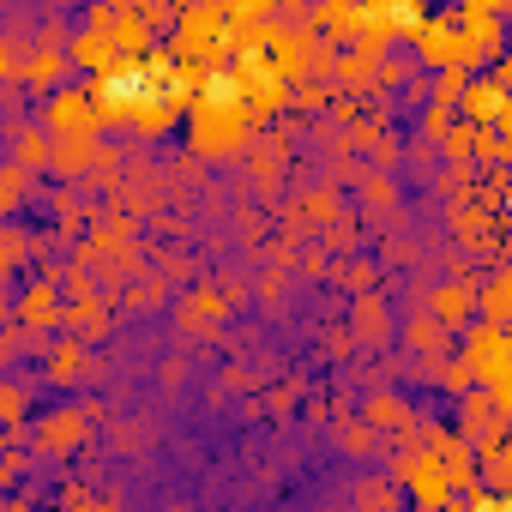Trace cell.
<instances>
[{
	"instance_id": "1",
	"label": "cell",
	"mask_w": 512,
	"mask_h": 512,
	"mask_svg": "<svg viewBox=\"0 0 512 512\" xmlns=\"http://www.w3.org/2000/svg\"><path fill=\"white\" fill-rule=\"evenodd\" d=\"M247 97L235 91V79L229 73H217V79H205L199 91H193V103H187V151L193 157H235L241 145H247Z\"/></svg>"
},
{
	"instance_id": "2",
	"label": "cell",
	"mask_w": 512,
	"mask_h": 512,
	"mask_svg": "<svg viewBox=\"0 0 512 512\" xmlns=\"http://www.w3.org/2000/svg\"><path fill=\"white\" fill-rule=\"evenodd\" d=\"M229 37H235L229 0H193V7L181 13V25H175V55L199 67V61H205V55H217Z\"/></svg>"
},
{
	"instance_id": "3",
	"label": "cell",
	"mask_w": 512,
	"mask_h": 512,
	"mask_svg": "<svg viewBox=\"0 0 512 512\" xmlns=\"http://www.w3.org/2000/svg\"><path fill=\"white\" fill-rule=\"evenodd\" d=\"M43 127H49V139H73V133H91V139H97V127H103L97 91H91V85H61V91H49Z\"/></svg>"
},
{
	"instance_id": "4",
	"label": "cell",
	"mask_w": 512,
	"mask_h": 512,
	"mask_svg": "<svg viewBox=\"0 0 512 512\" xmlns=\"http://www.w3.org/2000/svg\"><path fill=\"white\" fill-rule=\"evenodd\" d=\"M464 368H470L482 386H494V380L512 368V326H500V320L470 326V332H464Z\"/></svg>"
},
{
	"instance_id": "5",
	"label": "cell",
	"mask_w": 512,
	"mask_h": 512,
	"mask_svg": "<svg viewBox=\"0 0 512 512\" xmlns=\"http://www.w3.org/2000/svg\"><path fill=\"white\" fill-rule=\"evenodd\" d=\"M398 482H410V494L422 500V506H440L446 494H452V470L440 464V458H398V470H392Z\"/></svg>"
},
{
	"instance_id": "6",
	"label": "cell",
	"mask_w": 512,
	"mask_h": 512,
	"mask_svg": "<svg viewBox=\"0 0 512 512\" xmlns=\"http://www.w3.org/2000/svg\"><path fill=\"white\" fill-rule=\"evenodd\" d=\"M85 434H91V410H79V404H67V410H55V416H43V422H37V446H43V452H55V458H61V452H73Z\"/></svg>"
},
{
	"instance_id": "7",
	"label": "cell",
	"mask_w": 512,
	"mask_h": 512,
	"mask_svg": "<svg viewBox=\"0 0 512 512\" xmlns=\"http://www.w3.org/2000/svg\"><path fill=\"white\" fill-rule=\"evenodd\" d=\"M458 19H464V37H470V61H494V55L506 49V25H500V13L464 7Z\"/></svg>"
},
{
	"instance_id": "8",
	"label": "cell",
	"mask_w": 512,
	"mask_h": 512,
	"mask_svg": "<svg viewBox=\"0 0 512 512\" xmlns=\"http://www.w3.org/2000/svg\"><path fill=\"white\" fill-rule=\"evenodd\" d=\"M470 314H482V290H470V284H440L434 290V320L440 326H464Z\"/></svg>"
},
{
	"instance_id": "9",
	"label": "cell",
	"mask_w": 512,
	"mask_h": 512,
	"mask_svg": "<svg viewBox=\"0 0 512 512\" xmlns=\"http://www.w3.org/2000/svg\"><path fill=\"white\" fill-rule=\"evenodd\" d=\"M19 320H25V326H37V332H43V326H61V320H67V308H61L55 284H31V290L19 296Z\"/></svg>"
},
{
	"instance_id": "10",
	"label": "cell",
	"mask_w": 512,
	"mask_h": 512,
	"mask_svg": "<svg viewBox=\"0 0 512 512\" xmlns=\"http://www.w3.org/2000/svg\"><path fill=\"white\" fill-rule=\"evenodd\" d=\"M85 362H91V350H85V338H73V344H61V350L49 356V380H55V386H79V380H85Z\"/></svg>"
},
{
	"instance_id": "11",
	"label": "cell",
	"mask_w": 512,
	"mask_h": 512,
	"mask_svg": "<svg viewBox=\"0 0 512 512\" xmlns=\"http://www.w3.org/2000/svg\"><path fill=\"white\" fill-rule=\"evenodd\" d=\"M494 428H500V404H494V392L464 398V440H488Z\"/></svg>"
},
{
	"instance_id": "12",
	"label": "cell",
	"mask_w": 512,
	"mask_h": 512,
	"mask_svg": "<svg viewBox=\"0 0 512 512\" xmlns=\"http://www.w3.org/2000/svg\"><path fill=\"white\" fill-rule=\"evenodd\" d=\"M217 320H223V308H217L205 290H199V296H187V302L175 308V326H181V332H217Z\"/></svg>"
},
{
	"instance_id": "13",
	"label": "cell",
	"mask_w": 512,
	"mask_h": 512,
	"mask_svg": "<svg viewBox=\"0 0 512 512\" xmlns=\"http://www.w3.org/2000/svg\"><path fill=\"white\" fill-rule=\"evenodd\" d=\"M482 320L512 326V266H506V272H494V278L482 284Z\"/></svg>"
},
{
	"instance_id": "14",
	"label": "cell",
	"mask_w": 512,
	"mask_h": 512,
	"mask_svg": "<svg viewBox=\"0 0 512 512\" xmlns=\"http://www.w3.org/2000/svg\"><path fill=\"white\" fill-rule=\"evenodd\" d=\"M464 115H470V121H500V115H506L500 85H464Z\"/></svg>"
},
{
	"instance_id": "15",
	"label": "cell",
	"mask_w": 512,
	"mask_h": 512,
	"mask_svg": "<svg viewBox=\"0 0 512 512\" xmlns=\"http://www.w3.org/2000/svg\"><path fill=\"white\" fill-rule=\"evenodd\" d=\"M67 61H73V55H37V61L25 67V79H31L37 91H61V73H67Z\"/></svg>"
},
{
	"instance_id": "16",
	"label": "cell",
	"mask_w": 512,
	"mask_h": 512,
	"mask_svg": "<svg viewBox=\"0 0 512 512\" xmlns=\"http://www.w3.org/2000/svg\"><path fill=\"white\" fill-rule=\"evenodd\" d=\"M67 320L79 326V338H103V332H109V302H79Z\"/></svg>"
},
{
	"instance_id": "17",
	"label": "cell",
	"mask_w": 512,
	"mask_h": 512,
	"mask_svg": "<svg viewBox=\"0 0 512 512\" xmlns=\"http://www.w3.org/2000/svg\"><path fill=\"white\" fill-rule=\"evenodd\" d=\"M356 332H362V338H386V332H392V326H386V302L368 296V302L356 308Z\"/></svg>"
},
{
	"instance_id": "18",
	"label": "cell",
	"mask_w": 512,
	"mask_h": 512,
	"mask_svg": "<svg viewBox=\"0 0 512 512\" xmlns=\"http://www.w3.org/2000/svg\"><path fill=\"white\" fill-rule=\"evenodd\" d=\"M368 422H374V428H398V422H404V404L380 392V398H368Z\"/></svg>"
},
{
	"instance_id": "19",
	"label": "cell",
	"mask_w": 512,
	"mask_h": 512,
	"mask_svg": "<svg viewBox=\"0 0 512 512\" xmlns=\"http://www.w3.org/2000/svg\"><path fill=\"white\" fill-rule=\"evenodd\" d=\"M266 13H272V0H229V19L235 25H260Z\"/></svg>"
},
{
	"instance_id": "20",
	"label": "cell",
	"mask_w": 512,
	"mask_h": 512,
	"mask_svg": "<svg viewBox=\"0 0 512 512\" xmlns=\"http://www.w3.org/2000/svg\"><path fill=\"white\" fill-rule=\"evenodd\" d=\"M7 422H25V392L19 386H7Z\"/></svg>"
},
{
	"instance_id": "21",
	"label": "cell",
	"mask_w": 512,
	"mask_h": 512,
	"mask_svg": "<svg viewBox=\"0 0 512 512\" xmlns=\"http://www.w3.org/2000/svg\"><path fill=\"white\" fill-rule=\"evenodd\" d=\"M500 470H506V476H512V440H506V452H500Z\"/></svg>"
}]
</instances>
